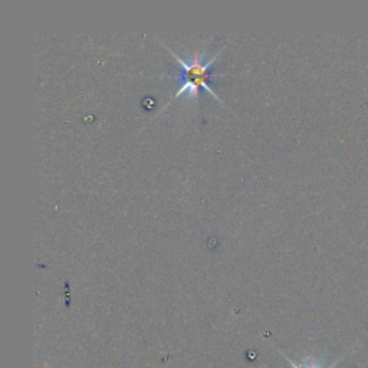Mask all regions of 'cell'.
Returning a JSON list of instances; mask_svg holds the SVG:
<instances>
[{
    "label": "cell",
    "instance_id": "cell-1",
    "mask_svg": "<svg viewBox=\"0 0 368 368\" xmlns=\"http://www.w3.org/2000/svg\"><path fill=\"white\" fill-rule=\"evenodd\" d=\"M160 42L164 45L163 41H160ZM164 46L169 49L170 54L176 58V61L181 66L180 74L176 76L180 81V88L173 95V98H177L183 94H190L192 96L197 98L198 92L203 90V91L212 94L216 99H219L222 104H225L223 99L217 95L213 91V88L210 87V78H212V75H214L212 71V65L216 61V58L221 55V51L216 52L214 57H212L210 59H206V61H202V57H200V54L194 52L192 61L187 62V61H184L181 57H178L176 52H173L170 46H167V45H164Z\"/></svg>",
    "mask_w": 368,
    "mask_h": 368
},
{
    "label": "cell",
    "instance_id": "cell-2",
    "mask_svg": "<svg viewBox=\"0 0 368 368\" xmlns=\"http://www.w3.org/2000/svg\"><path fill=\"white\" fill-rule=\"evenodd\" d=\"M282 356H283V354H282ZM283 357H285V360H287V361L291 364V367H292V368H336V365H337V364L340 362V360L343 358V357H341L340 360H337L336 362H332L331 365H328V367H324V365H323L320 361L315 360V358H312V357H311V358H307V360H304V362H303V364H296L295 361H292V360H291V358H288L287 356H283Z\"/></svg>",
    "mask_w": 368,
    "mask_h": 368
}]
</instances>
